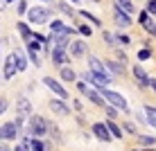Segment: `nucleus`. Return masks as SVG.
Masks as SVG:
<instances>
[{"instance_id":"6e6552de","label":"nucleus","mask_w":156,"mask_h":151,"mask_svg":"<svg viewBox=\"0 0 156 151\" xmlns=\"http://www.w3.org/2000/svg\"><path fill=\"white\" fill-rule=\"evenodd\" d=\"M16 133H18L16 122H7V124H2V129H0V138H5V140H14Z\"/></svg>"},{"instance_id":"cd10ccee","label":"nucleus","mask_w":156,"mask_h":151,"mask_svg":"<svg viewBox=\"0 0 156 151\" xmlns=\"http://www.w3.org/2000/svg\"><path fill=\"white\" fill-rule=\"evenodd\" d=\"M106 115H109V120H115V117H118V113H115V108H113V106H106Z\"/></svg>"},{"instance_id":"ddd939ff","label":"nucleus","mask_w":156,"mask_h":151,"mask_svg":"<svg viewBox=\"0 0 156 151\" xmlns=\"http://www.w3.org/2000/svg\"><path fill=\"white\" fill-rule=\"evenodd\" d=\"M50 108L55 111L57 115H70V108H68V106L63 104V101H59V99H57V101H55V99L50 101Z\"/></svg>"},{"instance_id":"72a5a7b5","label":"nucleus","mask_w":156,"mask_h":151,"mask_svg":"<svg viewBox=\"0 0 156 151\" xmlns=\"http://www.w3.org/2000/svg\"><path fill=\"white\" fill-rule=\"evenodd\" d=\"M79 32H82L84 36H90V27H88V25H82V27H79Z\"/></svg>"},{"instance_id":"dca6fc26","label":"nucleus","mask_w":156,"mask_h":151,"mask_svg":"<svg viewBox=\"0 0 156 151\" xmlns=\"http://www.w3.org/2000/svg\"><path fill=\"white\" fill-rule=\"evenodd\" d=\"M143 115H145V120H147L149 126H154V129H156V108H154V106H145Z\"/></svg>"},{"instance_id":"423d86ee","label":"nucleus","mask_w":156,"mask_h":151,"mask_svg":"<svg viewBox=\"0 0 156 151\" xmlns=\"http://www.w3.org/2000/svg\"><path fill=\"white\" fill-rule=\"evenodd\" d=\"M77 88L82 90V93H84L86 97H88V99L93 101V104H98V106H104V99H102V95H100V93H95V90H90L86 84H77Z\"/></svg>"},{"instance_id":"473e14b6","label":"nucleus","mask_w":156,"mask_h":151,"mask_svg":"<svg viewBox=\"0 0 156 151\" xmlns=\"http://www.w3.org/2000/svg\"><path fill=\"white\" fill-rule=\"evenodd\" d=\"M125 131H127V133H136V126H133L131 122H127V124H125Z\"/></svg>"},{"instance_id":"9b49d317","label":"nucleus","mask_w":156,"mask_h":151,"mask_svg":"<svg viewBox=\"0 0 156 151\" xmlns=\"http://www.w3.org/2000/svg\"><path fill=\"white\" fill-rule=\"evenodd\" d=\"M50 29H52V34H63V36H70V27H66V25L61 23V20H52L50 23Z\"/></svg>"},{"instance_id":"412c9836","label":"nucleus","mask_w":156,"mask_h":151,"mask_svg":"<svg viewBox=\"0 0 156 151\" xmlns=\"http://www.w3.org/2000/svg\"><path fill=\"white\" fill-rule=\"evenodd\" d=\"M106 129H109V133H111L113 138H122V129L118 126V124H115L113 120H109V122H106Z\"/></svg>"},{"instance_id":"f3484780","label":"nucleus","mask_w":156,"mask_h":151,"mask_svg":"<svg viewBox=\"0 0 156 151\" xmlns=\"http://www.w3.org/2000/svg\"><path fill=\"white\" fill-rule=\"evenodd\" d=\"M52 61H55V63H59V66H63V63H68L70 59H68L66 50H52Z\"/></svg>"},{"instance_id":"7c9ffc66","label":"nucleus","mask_w":156,"mask_h":151,"mask_svg":"<svg viewBox=\"0 0 156 151\" xmlns=\"http://www.w3.org/2000/svg\"><path fill=\"white\" fill-rule=\"evenodd\" d=\"M82 16H84V18H90V23H95V25H100V18H95V16H90L88 12H82Z\"/></svg>"},{"instance_id":"393cba45","label":"nucleus","mask_w":156,"mask_h":151,"mask_svg":"<svg viewBox=\"0 0 156 151\" xmlns=\"http://www.w3.org/2000/svg\"><path fill=\"white\" fill-rule=\"evenodd\" d=\"M138 140H140V144H145V147L156 144V138H152V136H138Z\"/></svg>"},{"instance_id":"e433bc0d","label":"nucleus","mask_w":156,"mask_h":151,"mask_svg":"<svg viewBox=\"0 0 156 151\" xmlns=\"http://www.w3.org/2000/svg\"><path fill=\"white\" fill-rule=\"evenodd\" d=\"M25 9H27V5H25V2H18V14H23Z\"/></svg>"},{"instance_id":"c85d7f7f","label":"nucleus","mask_w":156,"mask_h":151,"mask_svg":"<svg viewBox=\"0 0 156 151\" xmlns=\"http://www.w3.org/2000/svg\"><path fill=\"white\" fill-rule=\"evenodd\" d=\"M104 41H106V43H111V45H115V43H118V39H115L113 34H109V32H104Z\"/></svg>"},{"instance_id":"5701e85b","label":"nucleus","mask_w":156,"mask_h":151,"mask_svg":"<svg viewBox=\"0 0 156 151\" xmlns=\"http://www.w3.org/2000/svg\"><path fill=\"white\" fill-rule=\"evenodd\" d=\"M18 32L23 34V39H25V41H32V36H34V34L30 32V27H27L25 23H18Z\"/></svg>"},{"instance_id":"f257e3e1","label":"nucleus","mask_w":156,"mask_h":151,"mask_svg":"<svg viewBox=\"0 0 156 151\" xmlns=\"http://www.w3.org/2000/svg\"><path fill=\"white\" fill-rule=\"evenodd\" d=\"M100 93H102V97H106V99H109V104L113 106V108H120V111H125L127 115H129V104H127V99H125L120 93L109 90V88H102Z\"/></svg>"},{"instance_id":"f704fd0d","label":"nucleus","mask_w":156,"mask_h":151,"mask_svg":"<svg viewBox=\"0 0 156 151\" xmlns=\"http://www.w3.org/2000/svg\"><path fill=\"white\" fill-rule=\"evenodd\" d=\"M59 9H61V12H66V14H73V9H70V7H68V5H63V2H61V5H59Z\"/></svg>"},{"instance_id":"20e7f679","label":"nucleus","mask_w":156,"mask_h":151,"mask_svg":"<svg viewBox=\"0 0 156 151\" xmlns=\"http://www.w3.org/2000/svg\"><path fill=\"white\" fill-rule=\"evenodd\" d=\"M43 84H45L48 88H50L52 93L57 95V97H61V99H66V97H68V93H66V88H63V86L59 84V81H55V79H52V77H45V79H43Z\"/></svg>"},{"instance_id":"bb28decb","label":"nucleus","mask_w":156,"mask_h":151,"mask_svg":"<svg viewBox=\"0 0 156 151\" xmlns=\"http://www.w3.org/2000/svg\"><path fill=\"white\" fill-rule=\"evenodd\" d=\"M149 57H152V52H149V50H147V47H143V50H140V52H138V59H140V61H147V59H149Z\"/></svg>"},{"instance_id":"58836bf2","label":"nucleus","mask_w":156,"mask_h":151,"mask_svg":"<svg viewBox=\"0 0 156 151\" xmlns=\"http://www.w3.org/2000/svg\"><path fill=\"white\" fill-rule=\"evenodd\" d=\"M149 86L154 88V93H156V79H149Z\"/></svg>"},{"instance_id":"6ab92c4d","label":"nucleus","mask_w":156,"mask_h":151,"mask_svg":"<svg viewBox=\"0 0 156 151\" xmlns=\"http://www.w3.org/2000/svg\"><path fill=\"white\" fill-rule=\"evenodd\" d=\"M16 54V68H18V72H23L25 68H27V59H25V52L23 50H18V52H14Z\"/></svg>"},{"instance_id":"4be33fe9","label":"nucleus","mask_w":156,"mask_h":151,"mask_svg":"<svg viewBox=\"0 0 156 151\" xmlns=\"http://www.w3.org/2000/svg\"><path fill=\"white\" fill-rule=\"evenodd\" d=\"M61 79H66V81H75V79H77V74H75L73 68H63V70H61Z\"/></svg>"},{"instance_id":"a878e982","label":"nucleus","mask_w":156,"mask_h":151,"mask_svg":"<svg viewBox=\"0 0 156 151\" xmlns=\"http://www.w3.org/2000/svg\"><path fill=\"white\" fill-rule=\"evenodd\" d=\"M106 70H111V72L120 74V72H122V66H120V63H115V61H109V63H106Z\"/></svg>"},{"instance_id":"2f4dec72","label":"nucleus","mask_w":156,"mask_h":151,"mask_svg":"<svg viewBox=\"0 0 156 151\" xmlns=\"http://www.w3.org/2000/svg\"><path fill=\"white\" fill-rule=\"evenodd\" d=\"M147 14H156V0H149V5H147Z\"/></svg>"},{"instance_id":"0eeeda50","label":"nucleus","mask_w":156,"mask_h":151,"mask_svg":"<svg viewBox=\"0 0 156 151\" xmlns=\"http://www.w3.org/2000/svg\"><path fill=\"white\" fill-rule=\"evenodd\" d=\"M93 133L98 136V140H102V142H109L111 138V133H109V129H106V124H102V122H98V124H93Z\"/></svg>"},{"instance_id":"b1692460","label":"nucleus","mask_w":156,"mask_h":151,"mask_svg":"<svg viewBox=\"0 0 156 151\" xmlns=\"http://www.w3.org/2000/svg\"><path fill=\"white\" fill-rule=\"evenodd\" d=\"M30 149H32V151H45L48 147H45V142H41L39 138H34V140L30 142Z\"/></svg>"},{"instance_id":"ea45409f","label":"nucleus","mask_w":156,"mask_h":151,"mask_svg":"<svg viewBox=\"0 0 156 151\" xmlns=\"http://www.w3.org/2000/svg\"><path fill=\"white\" fill-rule=\"evenodd\" d=\"M0 9H2V0H0Z\"/></svg>"},{"instance_id":"c9c22d12","label":"nucleus","mask_w":156,"mask_h":151,"mask_svg":"<svg viewBox=\"0 0 156 151\" xmlns=\"http://www.w3.org/2000/svg\"><path fill=\"white\" fill-rule=\"evenodd\" d=\"M5 108H7V99H0V115L5 113Z\"/></svg>"},{"instance_id":"4c0bfd02","label":"nucleus","mask_w":156,"mask_h":151,"mask_svg":"<svg viewBox=\"0 0 156 151\" xmlns=\"http://www.w3.org/2000/svg\"><path fill=\"white\" fill-rule=\"evenodd\" d=\"M14 151H27V144H25V142H23V144H18V147H16Z\"/></svg>"},{"instance_id":"f03ea898","label":"nucleus","mask_w":156,"mask_h":151,"mask_svg":"<svg viewBox=\"0 0 156 151\" xmlns=\"http://www.w3.org/2000/svg\"><path fill=\"white\" fill-rule=\"evenodd\" d=\"M27 129H30V133L34 138H39V136H43V133L48 131V122L43 120L41 115H30V126Z\"/></svg>"},{"instance_id":"7ed1b4c3","label":"nucleus","mask_w":156,"mask_h":151,"mask_svg":"<svg viewBox=\"0 0 156 151\" xmlns=\"http://www.w3.org/2000/svg\"><path fill=\"white\" fill-rule=\"evenodd\" d=\"M88 66H90V72H93V74H100V77H111L109 70H106V66L100 61L98 57H90V59H88Z\"/></svg>"},{"instance_id":"39448f33","label":"nucleus","mask_w":156,"mask_h":151,"mask_svg":"<svg viewBox=\"0 0 156 151\" xmlns=\"http://www.w3.org/2000/svg\"><path fill=\"white\" fill-rule=\"evenodd\" d=\"M16 115H18V120L32 115V104H30V99H25V97H20V99H18V104H16Z\"/></svg>"},{"instance_id":"f8f14e48","label":"nucleus","mask_w":156,"mask_h":151,"mask_svg":"<svg viewBox=\"0 0 156 151\" xmlns=\"http://www.w3.org/2000/svg\"><path fill=\"white\" fill-rule=\"evenodd\" d=\"M133 74H136V79H138V84L143 86H149V77H147V72L143 70V66H133Z\"/></svg>"},{"instance_id":"4468645a","label":"nucleus","mask_w":156,"mask_h":151,"mask_svg":"<svg viewBox=\"0 0 156 151\" xmlns=\"http://www.w3.org/2000/svg\"><path fill=\"white\" fill-rule=\"evenodd\" d=\"M52 43H55V50H66V47L70 45V39H68V36H63V34H55Z\"/></svg>"},{"instance_id":"a19ab883","label":"nucleus","mask_w":156,"mask_h":151,"mask_svg":"<svg viewBox=\"0 0 156 151\" xmlns=\"http://www.w3.org/2000/svg\"><path fill=\"white\" fill-rule=\"evenodd\" d=\"M73 2H75V0H73Z\"/></svg>"},{"instance_id":"2eb2a0df","label":"nucleus","mask_w":156,"mask_h":151,"mask_svg":"<svg viewBox=\"0 0 156 151\" xmlns=\"http://www.w3.org/2000/svg\"><path fill=\"white\" fill-rule=\"evenodd\" d=\"M70 52H73V57H84L86 54V43H82V41H70Z\"/></svg>"},{"instance_id":"a211bd4d","label":"nucleus","mask_w":156,"mask_h":151,"mask_svg":"<svg viewBox=\"0 0 156 151\" xmlns=\"http://www.w3.org/2000/svg\"><path fill=\"white\" fill-rule=\"evenodd\" d=\"M115 5H118V12L120 14H131L133 12V5H131V0H115Z\"/></svg>"},{"instance_id":"c756f323","label":"nucleus","mask_w":156,"mask_h":151,"mask_svg":"<svg viewBox=\"0 0 156 151\" xmlns=\"http://www.w3.org/2000/svg\"><path fill=\"white\" fill-rule=\"evenodd\" d=\"M118 39V43H120V45H129V43H131V39H129V36H115Z\"/></svg>"},{"instance_id":"1a4fd4ad","label":"nucleus","mask_w":156,"mask_h":151,"mask_svg":"<svg viewBox=\"0 0 156 151\" xmlns=\"http://www.w3.org/2000/svg\"><path fill=\"white\" fill-rule=\"evenodd\" d=\"M16 72H18V68H16V54H9L7 61H5V79H12Z\"/></svg>"},{"instance_id":"aec40b11","label":"nucleus","mask_w":156,"mask_h":151,"mask_svg":"<svg viewBox=\"0 0 156 151\" xmlns=\"http://www.w3.org/2000/svg\"><path fill=\"white\" fill-rule=\"evenodd\" d=\"M115 23H118V27H129V25H131V18H129L127 14L115 12Z\"/></svg>"},{"instance_id":"9d476101","label":"nucleus","mask_w":156,"mask_h":151,"mask_svg":"<svg viewBox=\"0 0 156 151\" xmlns=\"http://www.w3.org/2000/svg\"><path fill=\"white\" fill-rule=\"evenodd\" d=\"M50 18V12H48V9H32L30 12V20L32 23H45V20Z\"/></svg>"}]
</instances>
